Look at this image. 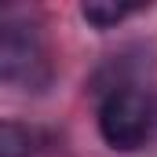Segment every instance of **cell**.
I'll list each match as a JSON object with an SVG mask.
<instances>
[{"mask_svg":"<svg viewBox=\"0 0 157 157\" xmlns=\"http://www.w3.org/2000/svg\"><path fill=\"white\" fill-rule=\"evenodd\" d=\"M44 70V44L29 22H0V80L26 84Z\"/></svg>","mask_w":157,"mask_h":157,"instance_id":"cell-2","label":"cell"},{"mask_svg":"<svg viewBox=\"0 0 157 157\" xmlns=\"http://www.w3.org/2000/svg\"><path fill=\"white\" fill-rule=\"evenodd\" d=\"M135 4H117V0H88L80 4V15L95 26V29H113L117 22H124L128 15H135Z\"/></svg>","mask_w":157,"mask_h":157,"instance_id":"cell-3","label":"cell"},{"mask_svg":"<svg viewBox=\"0 0 157 157\" xmlns=\"http://www.w3.org/2000/svg\"><path fill=\"white\" fill-rule=\"evenodd\" d=\"M33 154V135L18 121H0V157H29Z\"/></svg>","mask_w":157,"mask_h":157,"instance_id":"cell-4","label":"cell"},{"mask_svg":"<svg viewBox=\"0 0 157 157\" xmlns=\"http://www.w3.org/2000/svg\"><path fill=\"white\" fill-rule=\"evenodd\" d=\"M154 128V106L143 91L135 88H121L110 91L99 106V132L106 139V146L113 150H139L150 139Z\"/></svg>","mask_w":157,"mask_h":157,"instance_id":"cell-1","label":"cell"}]
</instances>
